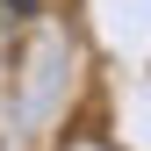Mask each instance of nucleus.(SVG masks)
Listing matches in <instances>:
<instances>
[{
    "label": "nucleus",
    "mask_w": 151,
    "mask_h": 151,
    "mask_svg": "<svg viewBox=\"0 0 151 151\" xmlns=\"http://www.w3.org/2000/svg\"><path fill=\"white\" fill-rule=\"evenodd\" d=\"M22 14H36V0H0V22H22Z\"/></svg>",
    "instance_id": "nucleus-1"
}]
</instances>
